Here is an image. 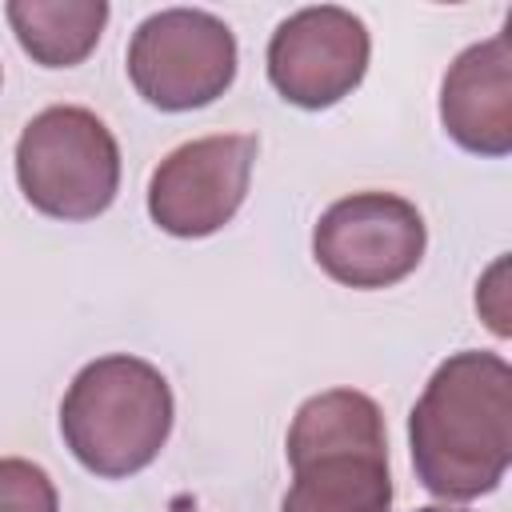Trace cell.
<instances>
[{
  "mask_svg": "<svg viewBox=\"0 0 512 512\" xmlns=\"http://www.w3.org/2000/svg\"><path fill=\"white\" fill-rule=\"evenodd\" d=\"M412 464L440 500L492 492L512 460V368L496 352L448 356L408 416Z\"/></svg>",
  "mask_w": 512,
  "mask_h": 512,
  "instance_id": "1",
  "label": "cell"
},
{
  "mask_svg": "<svg viewBox=\"0 0 512 512\" xmlns=\"http://www.w3.org/2000/svg\"><path fill=\"white\" fill-rule=\"evenodd\" d=\"M292 488L280 512H388L392 472L384 416L356 388L304 400L288 428Z\"/></svg>",
  "mask_w": 512,
  "mask_h": 512,
  "instance_id": "2",
  "label": "cell"
},
{
  "mask_svg": "<svg viewBox=\"0 0 512 512\" xmlns=\"http://www.w3.org/2000/svg\"><path fill=\"white\" fill-rule=\"evenodd\" d=\"M60 432L88 472L124 480L160 456L172 432V388L140 356H100L68 384Z\"/></svg>",
  "mask_w": 512,
  "mask_h": 512,
  "instance_id": "3",
  "label": "cell"
},
{
  "mask_svg": "<svg viewBox=\"0 0 512 512\" xmlns=\"http://www.w3.org/2000/svg\"><path fill=\"white\" fill-rule=\"evenodd\" d=\"M16 180L36 212L52 220H96L120 188L116 136L88 108H44L16 140Z\"/></svg>",
  "mask_w": 512,
  "mask_h": 512,
  "instance_id": "4",
  "label": "cell"
},
{
  "mask_svg": "<svg viewBox=\"0 0 512 512\" xmlns=\"http://www.w3.org/2000/svg\"><path fill=\"white\" fill-rule=\"evenodd\" d=\"M128 76L160 112L204 108L236 76V36L212 12L164 8L132 32Z\"/></svg>",
  "mask_w": 512,
  "mask_h": 512,
  "instance_id": "5",
  "label": "cell"
},
{
  "mask_svg": "<svg viewBox=\"0 0 512 512\" xmlns=\"http://www.w3.org/2000/svg\"><path fill=\"white\" fill-rule=\"evenodd\" d=\"M424 248V216L392 192H352L312 228L316 264L344 288H392L416 272Z\"/></svg>",
  "mask_w": 512,
  "mask_h": 512,
  "instance_id": "6",
  "label": "cell"
},
{
  "mask_svg": "<svg viewBox=\"0 0 512 512\" xmlns=\"http://www.w3.org/2000/svg\"><path fill=\"white\" fill-rule=\"evenodd\" d=\"M260 140L252 132L200 136L172 148L148 180V216L184 240L220 232L248 196Z\"/></svg>",
  "mask_w": 512,
  "mask_h": 512,
  "instance_id": "7",
  "label": "cell"
},
{
  "mask_svg": "<svg viewBox=\"0 0 512 512\" xmlns=\"http://www.w3.org/2000/svg\"><path fill=\"white\" fill-rule=\"evenodd\" d=\"M368 48V28L348 8H300L268 40V80L288 104L320 112L364 80Z\"/></svg>",
  "mask_w": 512,
  "mask_h": 512,
  "instance_id": "8",
  "label": "cell"
},
{
  "mask_svg": "<svg viewBox=\"0 0 512 512\" xmlns=\"http://www.w3.org/2000/svg\"><path fill=\"white\" fill-rule=\"evenodd\" d=\"M444 132L480 156L512 152V40L496 32L464 48L440 84Z\"/></svg>",
  "mask_w": 512,
  "mask_h": 512,
  "instance_id": "9",
  "label": "cell"
},
{
  "mask_svg": "<svg viewBox=\"0 0 512 512\" xmlns=\"http://www.w3.org/2000/svg\"><path fill=\"white\" fill-rule=\"evenodd\" d=\"M4 12L20 48L44 68L80 64L108 24L104 0H12Z\"/></svg>",
  "mask_w": 512,
  "mask_h": 512,
  "instance_id": "10",
  "label": "cell"
},
{
  "mask_svg": "<svg viewBox=\"0 0 512 512\" xmlns=\"http://www.w3.org/2000/svg\"><path fill=\"white\" fill-rule=\"evenodd\" d=\"M0 512H60L48 472L20 456H0Z\"/></svg>",
  "mask_w": 512,
  "mask_h": 512,
  "instance_id": "11",
  "label": "cell"
},
{
  "mask_svg": "<svg viewBox=\"0 0 512 512\" xmlns=\"http://www.w3.org/2000/svg\"><path fill=\"white\" fill-rule=\"evenodd\" d=\"M168 512H200V508H196V504H192V500H188V496H176V500H172V508H168Z\"/></svg>",
  "mask_w": 512,
  "mask_h": 512,
  "instance_id": "12",
  "label": "cell"
},
{
  "mask_svg": "<svg viewBox=\"0 0 512 512\" xmlns=\"http://www.w3.org/2000/svg\"><path fill=\"white\" fill-rule=\"evenodd\" d=\"M416 512H468V508H448V504H428V508H416Z\"/></svg>",
  "mask_w": 512,
  "mask_h": 512,
  "instance_id": "13",
  "label": "cell"
}]
</instances>
